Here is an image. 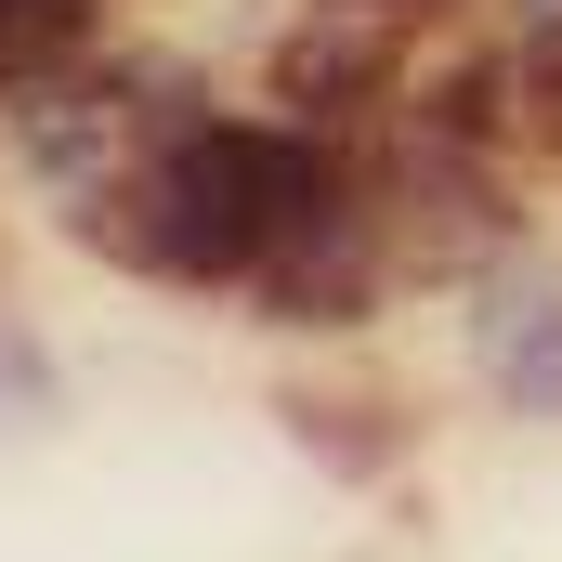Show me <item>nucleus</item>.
Returning <instances> with one entry per match:
<instances>
[{
  "instance_id": "1",
  "label": "nucleus",
  "mask_w": 562,
  "mask_h": 562,
  "mask_svg": "<svg viewBox=\"0 0 562 562\" xmlns=\"http://www.w3.org/2000/svg\"><path fill=\"white\" fill-rule=\"evenodd\" d=\"M144 210H157L144 249L183 262V276H249V262H276V249H301V236L340 223V210H327V157H301L288 132H196V144H170V170H157Z\"/></svg>"
},
{
  "instance_id": "2",
  "label": "nucleus",
  "mask_w": 562,
  "mask_h": 562,
  "mask_svg": "<svg viewBox=\"0 0 562 562\" xmlns=\"http://www.w3.org/2000/svg\"><path fill=\"white\" fill-rule=\"evenodd\" d=\"M484 353H497V380L537 406V419H562V288H537V301H510L497 327H484Z\"/></svg>"
},
{
  "instance_id": "3",
  "label": "nucleus",
  "mask_w": 562,
  "mask_h": 562,
  "mask_svg": "<svg viewBox=\"0 0 562 562\" xmlns=\"http://www.w3.org/2000/svg\"><path fill=\"white\" fill-rule=\"evenodd\" d=\"M288 105H340V92H367L380 79V40L367 26H314V40H288Z\"/></svg>"
},
{
  "instance_id": "4",
  "label": "nucleus",
  "mask_w": 562,
  "mask_h": 562,
  "mask_svg": "<svg viewBox=\"0 0 562 562\" xmlns=\"http://www.w3.org/2000/svg\"><path fill=\"white\" fill-rule=\"evenodd\" d=\"M79 13H92V0H0V79H40V66L79 40Z\"/></svg>"
},
{
  "instance_id": "5",
  "label": "nucleus",
  "mask_w": 562,
  "mask_h": 562,
  "mask_svg": "<svg viewBox=\"0 0 562 562\" xmlns=\"http://www.w3.org/2000/svg\"><path fill=\"white\" fill-rule=\"evenodd\" d=\"M524 92H537V132L562 144V26H537V66H524Z\"/></svg>"
},
{
  "instance_id": "6",
  "label": "nucleus",
  "mask_w": 562,
  "mask_h": 562,
  "mask_svg": "<svg viewBox=\"0 0 562 562\" xmlns=\"http://www.w3.org/2000/svg\"><path fill=\"white\" fill-rule=\"evenodd\" d=\"M40 393H53V380H40V353H13V340H0V406H40Z\"/></svg>"
},
{
  "instance_id": "7",
  "label": "nucleus",
  "mask_w": 562,
  "mask_h": 562,
  "mask_svg": "<svg viewBox=\"0 0 562 562\" xmlns=\"http://www.w3.org/2000/svg\"><path fill=\"white\" fill-rule=\"evenodd\" d=\"M524 13H537V26H562V0H524Z\"/></svg>"
},
{
  "instance_id": "8",
  "label": "nucleus",
  "mask_w": 562,
  "mask_h": 562,
  "mask_svg": "<svg viewBox=\"0 0 562 562\" xmlns=\"http://www.w3.org/2000/svg\"><path fill=\"white\" fill-rule=\"evenodd\" d=\"M367 13H419V0H367Z\"/></svg>"
}]
</instances>
